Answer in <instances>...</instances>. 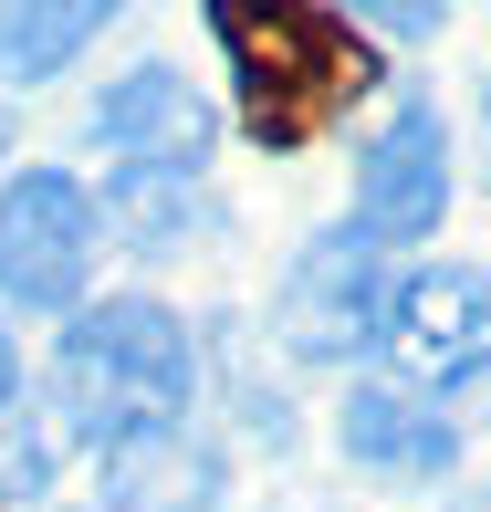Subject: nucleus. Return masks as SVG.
Masks as SVG:
<instances>
[{"instance_id":"423d86ee","label":"nucleus","mask_w":491,"mask_h":512,"mask_svg":"<svg viewBox=\"0 0 491 512\" xmlns=\"http://www.w3.org/2000/svg\"><path fill=\"white\" fill-rule=\"evenodd\" d=\"M439 220H450V126H439V105L408 95L356 157V230L397 251V241H429Z\"/></svg>"},{"instance_id":"7ed1b4c3","label":"nucleus","mask_w":491,"mask_h":512,"mask_svg":"<svg viewBox=\"0 0 491 512\" xmlns=\"http://www.w3.org/2000/svg\"><path fill=\"white\" fill-rule=\"evenodd\" d=\"M95 251H105V220H95V189L63 168H21L0 178V304L11 314H84V283H95Z\"/></svg>"},{"instance_id":"f257e3e1","label":"nucleus","mask_w":491,"mask_h":512,"mask_svg":"<svg viewBox=\"0 0 491 512\" xmlns=\"http://www.w3.org/2000/svg\"><path fill=\"white\" fill-rule=\"evenodd\" d=\"M189 387H199V345L157 293H115V304H84L63 314V345H53V408L84 450L126 460V450H157L178 439L189 418Z\"/></svg>"},{"instance_id":"0eeeda50","label":"nucleus","mask_w":491,"mask_h":512,"mask_svg":"<svg viewBox=\"0 0 491 512\" xmlns=\"http://www.w3.org/2000/svg\"><path fill=\"white\" fill-rule=\"evenodd\" d=\"M377 314H387V251L366 241L356 220L324 230V241H303V262L283 283L293 356H356V345H377Z\"/></svg>"},{"instance_id":"f03ea898","label":"nucleus","mask_w":491,"mask_h":512,"mask_svg":"<svg viewBox=\"0 0 491 512\" xmlns=\"http://www.w3.org/2000/svg\"><path fill=\"white\" fill-rule=\"evenodd\" d=\"M209 42L230 63V115L251 147H303L345 105L377 84L356 21L335 11H251V0H209Z\"/></svg>"},{"instance_id":"f8f14e48","label":"nucleus","mask_w":491,"mask_h":512,"mask_svg":"<svg viewBox=\"0 0 491 512\" xmlns=\"http://www.w3.org/2000/svg\"><path fill=\"white\" fill-rule=\"evenodd\" d=\"M377 32H397V42H418V32H439V11H429V0H408V11H387Z\"/></svg>"},{"instance_id":"20e7f679","label":"nucleus","mask_w":491,"mask_h":512,"mask_svg":"<svg viewBox=\"0 0 491 512\" xmlns=\"http://www.w3.org/2000/svg\"><path fill=\"white\" fill-rule=\"evenodd\" d=\"M377 345L397 366V387L408 398H450V387H471L491 366V283L460 262H418L387 283V314H377Z\"/></svg>"},{"instance_id":"4468645a","label":"nucleus","mask_w":491,"mask_h":512,"mask_svg":"<svg viewBox=\"0 0 491 512\" xmlns=\"http://www.w3.org/2000/svg\"><path fill=\"white\" fill-rule=\"evenodd\" d=\"M481 115H491V84H481Z\"/></svg>"},{"instance_id":"1a4fd4ad","label":"nucleus","mask_w":491,"mask_h":512,"mask_svg":"<svg viewBox=\"0 0 491 512\" xmlns=\"http://www.w3.org/2000/svg\"><path fill=\"white\" fill-rule=\"evenodd\" d=\"M95 220L115 230V241H136L147 262H168V251H189L209 230V189L199 178H157V168H115L105 199H95Z\"/></svg>"},{"instance_id":"2eb2a0df","label":"nucleus","mask_w":491,"mask_h":512,"mask_svg":"<svg viewBox=\"0 0 491 512\" xmlns=\"http://www.w3.org/2000/svg\"><path fill=\"white\" fill-rule=\"evenodd\" d=\"M0 147H11V126H0Z\"/></svg>"},{"instance_id":"9b49d317","label":"nucleus","mask_w":491,"mask_h":512,"mask_svg":"<svg viewBox=\"0 0 491 512\" xmlns=\"http://www.w3.org/2000/svg\"><path fill=\"white\" fill-rule=\"evenodd\" d=\"M42 481H53V429H32V418H0V502H32Z\"/></svg>"},{"instance_id":"ddd939ff","label":"nucleus","mask_w":491,"mask_h":512,"mask_svg":"<svg viewBox=\"0 0 491 512\" xmlns=\"http://www.w3.org/2000/svg\"><path fill=\"white\" fill-rule=\"evenodd\" d=\"M21 408V356H11V324H0V418Z\"/></svg>"},{"instance_id":"6e6552de","label":"nucleus","mask_w":491,"mask_h":512,"mask_svg":"<svg viewBox=\"0 0 491 512\" xmlns=\"http://www.w3.org/2000/svg\"><path fill=\"white\" fill-rule=\"evenodd\" d=\"M345 460H366L387 481H450L460 471V429L429 398H408V387H356L345 398Z\"/></svg>"},{"instance_id":"39448f33","label":"nucleus","mask_w":491,"mask_h":512,"mask_svg":"<svg viewBox=\"0 0 491 512\" xmlns=\"http://www.w3.org/2000/svg\"><path fill=\"white\" fill-rule=\"evenodd\" d=\"M84 136L115 157V168H157V178H199L209 147H220V105L199 95L178 63H126V74L95 95Z\"/></svg>"},{"instance_id":"9d476101","label":"nucleus","mask_w":491,"mask_h":512,"mask_svg":"<svg viewBox=\"0 0 491 512\" xmlns=\"http://www.w3.org/2000/svg\"><path fill=\"white\" fill-rule=\"evenodd\" d=\"M105 32V0H21L0 11V84H42Z\"/></svg>"}]
</instances>
